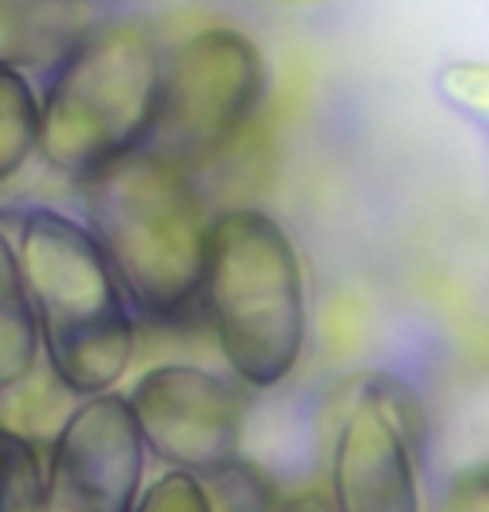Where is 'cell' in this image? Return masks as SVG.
<instances>
[{
  "mask_svg": "<svg viewBox=\"0 0 489 512\" xmlns=\"http://www.w3.org/2000/svg\"><path fill=\"white\" fill-rule=\"evenodd\" d=\"M77 187L84 227L134 313L177 323L200 310L210 217L193 173L137 147L80 177Z\"/></svg>",
  "mask_w": 489,
  "mask_h": 512,
  "instance_id": "obj_1",
  "label": "cell"
},
{
  "mask_svg": "<svg viewBox=\"0 0 489 512\" xmlns=\"http://www.w3.org/2000/svg\"><path fill=\"white\" fill-rule=\"evenodd\" d=\"M14 247L54 383L77 399L117 389L137 353V320L84 220L30 207Z\"/></svg>",
  "mask_w": 489,
  "mask_h": 512,
  "instance_id": "obj_2",
  "label": "cell"
},
{
  "mask_svg": "<svg viewBox=\"0 0 489 512\" xmlns=\"http://www.w3.org/2000/svg\"><path fill=\"white\" fill-rule=\"evenodd\" d=\"M200 310L220 356L250 389H273L307 346V280L290 233L257 207L210 220Z\"/></svg>",
  "mask_w": 489,
  "mask_h": 512,
  "instance_id": "obj_3",
  "label": "cell"
},
{
  "mask_svg": "<svg viewBox=\"0 0 489 512\" xmlns=\"http://www.w3.org/2000/svg\"><path fill=\"white\" fill-rule=\"evenodd\" d=\"M163 74V44L147 20L94 24L37 90V153L50 170L80 180L107 160L147 147Z\"/></svg>",
  "mask_w": 489,
  "mask_h": 512,
  "instance_id": "obj_4",
  "label": "cell"
},
{
  "mask_svg": "<svg viewBox=\"0 0 489 512\" xmlns=\"http://www.w3.org/2000/svg\"><path fill=\"white\" fill-rule=\"evenodd\" d=\"M270 74L240 27L210 24L163 50L160 100L147 147L197 173L230 153L257 124Z\"/></svg>",
  "mask_w": 489,
  "mask_h": 512,
  "instance_id": "obj_5",
  "label": "cell"
},
{
  "mask_svg": "<svg viewBox=\"0 0 489 512\" xmlns=\"http://www.w3.org/2000/svg\"><path fill=\"white\" fill-rule=\"evenodd\" d=\"M127 403L147 456L200 483L227 476L240 463L243 393L197 363L150 366L130 386Z\"/></svg>",
  "mask_w": 489,
  "mask_h": 512,
  "instance_id": "obj_6",
  "label": "cell"
},
{
  "mask_svg": "<svg viewBox=\"0 0 489 512\" xmlns=\"http://www.w3.org/2000/svg\"><path fill=\"white\" fill-rule=\"evenodd\" d=\"M147 449L124 393L87 396L60 423L44 463V512H134Z\"/></svg>",
  "mask_w": 489,
  "mask_h": 512,
  "instance_id": "obj_7",
  "label": "cell"
},
{
  "mask_svg": "<svg viewBox=\"0 0 489 512\" xmlns=\"http://www.w3.org/2000/svg\"><path fill=\"white\" fill-rule=\"evenodd\" d=\"M416 459L366 406H350L330 463L333 512H423Z\"/></svg>",
  "mask_w": 489,
  "mask_h": 512,
  "instance_id": "obj_8",
  "label": "cell"
},
{
  "mask_svg": "<svg viewBox=\"0 0 489 512\" xmlns=\"http://www.w3.org/2000/svg\"><path fill=\"white\" fill-rule=\"evenodd\" d=\"M90 27L87 0H0V67L44 77Z\"/></svg>",
  "mask_w": 489,
  "mask_h": 512,
  "instance_id": "obj_9",
  "label": "cell"
},
{
  "mask_svg": "<svg viewBox=\"0 0 489 512\" xmlns=\"http://www.w3.org/2000/svg\"><path fill=\"white\" fill-rule=\"evenodd\" d=\"M40 340L17 247L0 230V393L20 389L37 370Z\"/></svg>",
  "mask_w": 489,
  "mask_h": 512,
  "instance_id": "obj_10",
  "label": "cell"
},
{
  "mask_svg": "<svg viewBox=\"0 0 489 512\" xmlns=\"http://www.w3.org/2000/svg\"><path fill=\"white\" fill-rule=\"evenodd\" d=\"M40 107L34 80L20 70L0 67V187L20 177L37 157Z\"/></svg>",
  "mask_w": 489,
  "mask_h": 512,
  "instance_id": "obj_11",
  "label": "cell"
},
{
  "mask_svg": "<svg viewBox=\"0 0 489 512\" xmlns=\"http://www.w3.org/2000/svg\"><path fill=\"white\" fill-rule=\"evenodd\" d=\"M356 406H366L376 419L393 429L396 439L410 449L416 466H423L426 446H430V416L420 393L400 380L396 373H366L356 380Z\"/></svg>",
  "mask_w": 489,
  "mask_h": 512,
  "instance_id": "obj_12",
  "label": "cell"
},
{
  "mask_svg": "<svg viewBox=\"0 0 489 512\" xmlns=\"http://www.w3.org/2000/svg\"><path fill=\"white\" fill-rule=\"evenodd\" d=\"M0 512H44V463L17 429L0 426Z\"/></svg>",
  "mask_w": 489,
  "mask_h": 512,
  "instance_id": "obj_13",
  "label": "cell"
},
{
  "mask_svg": "<svg viewBox=\"0 0 489 512\" xmlns=\"http://www.w3.org/2000/svg\"><path fill=\"white\" fill-rule=\"evenodd\" d=\"M134 512H217L207 483L197 476L167 469L140 493Z\"/></svg>",
  "mask_w": 489,
  "mask_h": 512,
  "instance_id": "obj_14",
  "label": "cell"
},
{
  "mask_svg": "<svg viewBox=\"0 0 489 512\" xmlns=\"http://www.w3.org/2000/svg\"><path fill=\"white\" fill-rule=\"evenodd\" d=\"M436 512H489V463L463 466L446 479Z\"/></svg>",
  "mask_w": 489,
  "mask_h": 512,
  "instance_id": "obj_15",
  "label": "cell"
},
{
  "mask_svg": "<svg viewBox=\"0 0 489 512\" xmlns=\"http://www.w3.org/2000/svg\"><path fill=\"white\" fill-rule=\"evenodd\" d=\"M263 512H333V503H330V496L307 489V493H293V496L273 499V503Z\"/></svg>",
  "mask_w": 489,
  "mask_h": 512,
  "instance_id": "obj_16",
  "label": "cell"
},
{
  "mask_svg": "<svg viewBox=\"0 0 489 512\" xmlns=\"http://www.w3.org/2000/svg\"><path fill=\"white\" fill-rule=\"evenodd\" d=\"M277 4H290V7H307V4H323V0H277Z\"/></svg>",
  "mask_w": 489,
  "mask_h": 512,
  "instance_id": "obj_17",
  "label": "cell"
},
{
  "mask_svg": "<svg viewBox=\"0 0 489 512\" xmlns=\"http://www.w3.org/2000/svg\"><path fill=\"white\" fill-rule=\"evenodd\" d=\"M87 4H100V0H87Z\"/></svg>",
  "mask_w": 489,
  "mask_h": 512,
  "instance_id": "obj_18",
  "label": "cell"
}]
</instances>
